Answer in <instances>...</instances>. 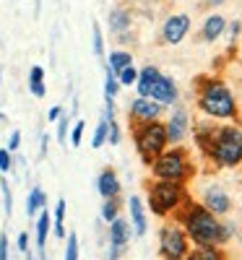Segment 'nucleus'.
Here are the masks:
<instances>
[{
    "instance_id": "nucleus-1",
    "label": "nucleus",
    "mask_w": 242,
    "mask_h": 260,
    "mask_svg": "<svg viewBox=\"0 0 242 260\" xmlns=\"http://www.w3.org/2000/svg\"><path fill=\"white\" fill-rule=\"evenodd\" d=\"M193 89H195V107L201 110V115L214 117V120H224V122H232V125L239 122L242 115H239L237 96L224 78L195 76Z\"/></svg>"
},
{
    "instance_id": "nucleus-2",
    "label": "nucleus",
    "mask_w": 242,
    "mask_h": 260,
    "mask_svg": "<svg viewBox=\"0 0 242 260\" xmlns=\"http://www.w3.org/2000/svg\"><path fill=\"white\" fill-rule=\"evenodd\" d=\"M172 216L185 229L188 240L195 247H219V219L211 211H206L201 203H195L190 195Z\"/></svg>"
},
{
    "instance_id": "nucleus-3",
    "label": "nucleus",
    "mask_w": 242,
    "mask_h": 260,
    "mask_svg": "<svg viewBox=\"0 0 242 260\" xmlns=\"http://www.w3.org/2000/svg\"><path fill=\"white\" fill-rule=\"evenodd\" d=\"M206 159L216 169H237L242 167V127L239 125H216L214 141L206 151Z\"/></svg>"
},
{
    "instance_id": "nucleus-4",
    "label": "nucleus",
    "mask_w": 242,
    "mask_h": 260,
    "mask_svg": "<svg viewBox=\"0 0 242 260\" xmlns=\"http://www.w3.org/2000/svg\"><path fill=\"white\" fill-rule=\"evenodd\" d=\"M130 136H133V146L146 167H151L164 151L169 148L167 141V127L162 120L157 122H130Z\"/></svg>"
},
{
    "instance_id": "nucleus-5",
    "label": "nucleus",
    "mask_w": 242,
    "mask_h": 260,
    "mask_svg": "<svg viewBox=\"0 0 242 260\" xmlns=\"http://www.w3.org/2000/svg\"><path fill=\"white\" fill-rule=\"evenodd\" d=\"M148 169H151V177L154 180L180 182V185L190 182L193 175H195V164L190 161L188 148H183V146H169Z\"/></svg>"
},
{
    "instance_id": "nucleus-6",
    "label": "nucleus",
    "mask_w": 242,
    "mask_h": 260,
    "mask_svg": "<svg viewBox=\"0 0 242 260\" xmlns=\"http://www.w3.org/2000/svg\"><path fill=\"white\" fill-rule=\"evenodd\" d=\"M188 198V190L180 182H164V180H148L146 185V206L154 216H172Z\"/></svg>"
},
{
    "instance_id": "nucleus-7",
    "label": "nucleus",
    "mask_w": 242,
    "mask_h": 260,
    "mask_svg": "<svg viewBox=\"0 0 242 260\" xmlns=\"http://www.w3.org/2000/svg\"><path fill=\"white\" fill-rule=\"evenodd\" d=\"M190 252V240L180 224H164L159 229V255L164 260H185Z\"/></svg>"
},
{
    "instance_id": "nucleus-8",
    "label": "nucleus",
    "mask_w": 242,
    "mask_h": 260,
    "mask_svg": "<svg viewBox=\"0 0 242 260\" xmlns=\"http://www.w3.org/2000/svg\"><path fill=\"white\" fill-rule=\"evenodd\" d=\"M130 237H133V226L130 221H125L123 216L109 224V250H107V260H120L128 250V242Z\"/></svg>"
},
{
    "instance_id": "nucleus-9",
    "label": "nucleus",
    "mask_w": 242,
    "mask_h": 260,
    "mask_svg": "<svg viewBox=\"0 0 242 260\" xmlns=\"http://www.w3.org/2000/svg\"><path fill=\"white\" fill-rule=\"evenodd\" d=\"M164 127H167V141H169V146H183V141H185L188 133H190V112L185 110V107L174 104L172 112H169V117H167V122H164Z\"/></svg>"
},
{
    "instance_id": "nucleus-10",
    "label": "nucleus",
    "mask_w": 242,
    "mask_h": 260,
    "mask_svg": "<svg viewBox=\"0 0 242 260\" xmlns=\"http://www.w3.org/2000/svg\"><path fill=\"white\" fill-rule=\"evenodd\" d=\"M190 26L193 21L188 13H172L164 18L162 24V42L164 45H180V42H185V37L190 34Z\"/></svg>"
},
{
    "instance_id": "nucleus-11",
    "label": "nucleus",
    "mask_w": 242,
    "mask_h": 260,
    "mask_svg": "<svg viewBox=\"0 0 242 260\" xmlns=\"http://www.w3.org/2000/svg\"><path fill=\"white\" fill-rule=\"evenodd\" d=\"M201 206L206 211H211L219 219V216H227L232 211V198H229V192L222 185H208L203 190V195H201Z\"/></svg>"
},
{
    "instance_id": "nucleus-12",
    "label": "nucleus",
    "mask_w": 242,
    "mask_h": 260,
    "mask_svg": "<svg viewBox=\"0 0 242 260\" xmlns=\"http://www.w3.org/2000/svg\"><path fill=\"white\" fill-rule=\"evenodd\" d=\"M162 115H164V107L157 104L154 99H143V96H136L128 107L130 122H157Z\"/></svg>"
},
{
    "instance_id": "nucleus-13",
    "label": "nucleus",
    "mask_w": 242,
    "mask_h": 260,
    "mask_svg": "<svg viewBox=\"0 0 242 260\" xmlns=\"http://www.w3.org/2000/svg\"><path fill=\"white\" fill-rule=\"evenodd\" d=\"M148 99H154V102L162 104V107H174V104H177V99H180V89H177V83H174V78L162 73L157 78V83L151 86Z\"/></svg>"
},
{
    "instance_id": "nucleus-14",
    "label": "nucleus",
    "mask_w": 242,
    "mask_h": 260,
    "mask_svg": "<svg viewBox=\"0 0 242 260\" xmlns=\"http://www.w3.org/2000/svg\"><path fill=\"white\" fill-rule=\"evenodd\" d=\"M120 177H117V172L112 167H107L99 172V177H97V192L102 195L104 201H112V198H120Z\"/></svg>"
},
{
    "instance_id": "nucleus-15",
    "label": "nucleus",
    "mask_w": 242,
    "mask_h": 260,
    "mask_svg": "<svg viewBox=\"0 0 242 260\" xmlns=\"http://www.w3.org/2000/svg\"><path fill=\"white\" fill-rule=\"evenodd\" d=\"M128 208H130V226H133V234L143 237L148 232V219H146V206L141 201V195H130Z\"/></svg>"
},
{
    "instance_id": "nucleus-16",
    "label": "nucleus",
    "mask_w": 242,
    "mask_h": 260,
    "mask_svg": "<svg viewBox=\"0 0 242 260\" xmlns=\"http://www.w3.org/2000/svg\"><path fill=\"white\" fill-rule=\"evenodd\" d=\"M50 229H52V213L42 208V211H39V219L34 221V245H37L39 260H47V257H45V245H47Z\"/></svg>"
},
{
    "instance_id": "nucleus-17",
    "label": "nucleus",
    "mask_w": 242,
    "mask_h": 260,
    "mask_svg": "<svg viewBox=\"0 0 242 260\" xmlns=\"http://www.w3.org/2000/svg\"><path fill=\"white\" fill-rule=\"evenodd\" d=\"M227 31V18L222 13H208L203 18V24H201V39L203 42H216V39H222Z\"/></svg>"
},
{
    "instance_id": "nucleus-18",
    "label": "nucleus",
    "mask_w": 242,
    "mask_h": 260,
    "mask_svg": "<svg viewBox=\"0 0 242 260\" xmlns=\"http://www.w3.org/2000/svg\"><path fill=\"white\" fill-rule=\"evenodd\" d=\"M107 24H109V31L120 37V34L130 31V26H133V13L128 8H112L107 16Z\"/></svg>"
},
{
    "instance_id": "nucleus-19",
    "label": "nucleus",
    "mask_w": 242,
    "mask_h": 260,
    "mask_svg": "<svg viewBox=\"0 0 242 260\" xmlns=\"http://www.w3.org/2000/svg\"><path fill=\"white\" fill-rule=\"evenodd\" d=\"M159 76H162V71L157 68V65H143V68L138 71V81H136V91H138V96L148 99L151 86L157 83V78H159Z\"/></svg>"
},
{
    "instance_id": "nucleus-20",
    "label": "nucleus",
    "mask_w": 242,
    "mask_h": 260,
    "mask_svg": "<svg viewBox=\"0 0 242 260\" xmlns=\"http://www.w3.org/2000/svg\"><path fill=\"white\" fill-rule=\"evenodd\" d=\"M128 65H133V52L130 50H112L107 55V68L112 71L115 76H120Z\"/></svg>"
},
{
    "instance_id": "nucleus-21",
    "label": "nucleus",
    "mask_w": 242,
    "mask_h": 260,
    "mask_svg": "<svg viewBox=\"0 0 242 260\" xmlns=\"http://www.w3.org/2000/svg\"><path fill=\"white\" fill-rule=\"evenodd\" d=\"M65 211H68V203H65V198H57L55 211H52V232H55L57 240L68 237V232H65Z\"/></svg>"
},
{
    "instance_id": "nucleus-22",
    "label": "nucleus",
    "mask_w": 242,
    "mask_h": 260,
    "mask_svg": "<svg viewBox=\"0 0 242 260\" xmlns=\"http://www.w3.org/2000/svg\"><path fill=\"white\" fill-rule=\"evenodd\" d=\"M29 91L32 96L42 99L47 94V86H45V68L42 65H32V71H29Z\"/></svg>"
},
{
    "instance_id": "nucleus-23",
    "label": "nucleus",
    "mask_w": 242,
    "mask_h": 260,
    "mask_svg": "<svg viewBox=\"0 0 242 260\" xmlns=\"http://www.w3.org/2000/svg\"><path fill=\"white\" fill-rule=\"evenodd\" d=\"M47 206V192L42 190V187H32L29 190V198H26V216H37V211H42Z\"/></svg>"
},
{
    "instance_id": "nucleus-24",
    "label": "nucleus",
    "mask_w": 242,
    "mask_h": 260,
    "mask_svg": "<svg viewBox=\"0 0 242 260\" xmlns=\"http://www.w3.org/2000/svg\"><path fill=\"white\" fill-rule=\"evenodd\" d=\"M185 260H227L222 247H193Z\"/></svg>"
},
{
    "instance_id": "nucleus-25",
    "label": "nucleus",
    "mask_w": 242,
    "mask_h": 260,
    "mask_svg": "<svg viewBox=\"0 0 242 260\" xmlns=\"http://www.w3.org/2000/svg\"><path fill=\"white\" fill-rule=\"evenodd\" d=\"M117 91H120V81H117V76L109 71V68H104V102H115Z\"/></svg>"
},
{
    "instance_id": "nucleus-26",
    "label": "nucleus",
    "mask_w": 242,
    "mask_h": 260,
    "mask_svg": "<svg viewBox=\"0 0 242 260\" xmlns=\"http://www.w3.org/2000/svg\"><path fill=\"white\" fill-rule=\"evenodd\" d=\"M120 208H123V201L120 198H112V201H104L102 203V221L112 224L117 216H120Z\"/></svg>"
},
{
    "instance_id": "nucleus-27",
    "label": "nucleus",
    "mask_w": 242,
    "mask_h": 260,
    "mask_svg": "<svg viewBox=\"0 0 242 260\" xmlns=\"http://www.w3.org/2000/svg\"><path fill=\"white\" fill-rule=\"evenodd\" d=\"M107 133H109V117L102 115V120L97 122V130H94V138H92V148H102L107 143Z\"/></svg>"
},
{
    "instance_id": "nucleus-28",
    "label": "nucleus",
    "mask_w": 242,
    "mask_h": 260,
    "mask_svg": "<svg viewBox=\"0 0 242 260\" xmlns=\"http://www.w3.org/2000/svg\"><path fill=\"white\" fill-rule=\"evenodd\" d=\"M92 50H94V55H97L99 60L104 57V37H102L99 21H94V24H92Z\"/></svg>"
},
{
    "instance_id": "nucleus-29",
    "label": "nucleus",
    "mask_w": 242,
    "mask_h": 260,
    "mask_svg": "<svg viewBox=\"0 0 242 260\" xmlns=\"http://www.w3.org/2000/svg\"><path fill=\"white\" fill-rule=\"evenodd\" d=\"M73 120H76V117H65V115L57 120V133H55V138H57L60 146H63V143H68V138H71V127H73L71 122H73Z\"/></svg>"
},
{
    "instance_id": "nucleus-30",
    "label": "nucleus",
    "mask_w": 242,
    "mask_h": 260,
    "mask_svg": "<svg viewBox=\"0 0 242 260\" xmlns=\"http://www.w3.org/2000/svg\"><path fill=\"white\" fill-rule=\"evenodd\" d=\"M0 195H3V211H6V216H11L13 213V192H11V185H8L6 177H0Z\"/></svg>"
},
{
    "instance_id": "nucleus-31",
    "label": "nucleus",
    "mask_w": 242,
    "mask_h": 260,
    "mask_svg": "<svg viewBox=\"0 0 242 260\" xmlns=\"http://www.w3.org/2000/svg\"><path fill=\"white\" fill-rule=\"evenodd\" d=\"M63 260H78V234L76 232H68V237H65V257Z\"/></svg>"
},
{
    "instance_id": "nucleus-32",
    "label": "nucleus",
    "mask_w": 242,
    "mask_h": 260,
    "mask_svg": "<svg viewBox=\"0 0 242 260\" xmlns=\"http://www.w3.org/2000/svg\"><path fill=\"white\" fill-rule=\"evenodd\" d=\"M237 234V226H234V221H219V247L222 245H227L232 237Z\"/></svg>"
},
{
    "instance_id": "nucleus-33",
    "label": "nucleus",
    "mask_w": 242,
    "mask_h": 260,
    "mask_svg": "<svg viewBox=\"0 0 242 260\" xmlns=\"http://www.w3.org/2000/svg\"><path fill=\"white\" fill-rule=\"evenodd\" d=\"M224 34H227V39H229V45L234 47L237 39L242 37V21H237V18H234V21H227V31H224Z\"/></svg>"
},
{
    "instance_id": "nucleus-34",
    "label": "nucleus",
    "mask_w": 242,
    "mask_h": 260,
    "mask_svg": "<svg viewBox=\"0 0 242 260\" xmlns=\"http://www.w3.org/2000/svg\"><path fill=\"white\" fill-rule=\"evenodd\" d=\"M117 81H120V86H136V81H138V68H136V65H128V68L117 76Z\"/></svg>"
},
{
    "instance_id": "nucleus-35",
    "label": "nucleus",
    "mask_w": 242,
    "mask_h": 260,
    "mask_svg": "<svg viewBox=\"0 0 242 260\" xmlns=\"http://www.w3.org/2000/svg\"><path fill=\"white\" fill-rule=\"evenodd\" d=\"M83 130H86V122H83V120H73L71 138H68V143H71L73 148H78V146H81V136H83Z\"/></svg>"
},
{
    "instance_id": "nucleus-36",
    "label": "nucleus",
    "mask_w": 242,
    "mask_h": 260,
    "mask_svg": "<svg viewBox=\"0 0 242 260\" xmlns=\"http://www.w3.org/2000/svg\"><path fill=\"white\" fill-rule=\"evenodd\" d=\"M123 141V133H120V125L117 120H109V133H107V143H112V146H120Z\"/></svg>"
},
{
    "instance_id": "nucleus-37",
    "label": "nucleus",
    "mask_w": 242,
    "mask_h": 260,
    "mask_svg": "<svg viewBox=\"0 0 242 260\" xmlns=\"http://www.w3.org/2000/svg\"><path fill=\"white\" fill-rule=\"evenodd\" d=\"M13 169V156L8 148H0V172H11Z\"/></svg>"
},
{
    "instance_id": "nucleus-38",
    "label": "nucleus",
    "mask_w": 242,
    "mask_h": 260,
    "mask_svg": "<svg viewBox=\"0 0 242 260\" xmlns=\"http://www.w3.org/2000/svg\"><path fill=\"white\" fill-rule=\"evenodd\" d=\"M16 247H18V252H29V234L26 232H18V240H16Z\"/></svg>"
},
{
    "instance_id": "nucleus-39",
    "label": "nucleus",
    "mask_w": 242,
    "mask_h": 260,
    "mask_svg": "<svg viewBox=\"0 0 242 260\" xmlns=\"http://www.w3.org/2000/svg\"><path fill=\"white\" fill-rule=\"evenodd\" d=\"M18 146H21V130H13L11 138H8V146H6V148L13 154V151H18Z\"/></svg>"
},
{
    "instance_id": "nucleus-40",
    "label": "nucleus",
    "mask_w": 242,
    "mask_h": 260,
    "mask_svg": "<svg viewBox=\"0 0 242 260\" xmlns=\"http://www.w3.org/2000/svg\"><path fill=\"white\" fill-rule=\"evenodd\" d=\"M8 234L6 232H0V260H8Z\"/></svg>"
},
{
    "instance_id": "nucleus-41",
    "label": "nucleus",
    "mask_w": 242,
    "mask_h": 260,
    "mask_svg": "<svg viewBox=\"0 0 242 260\" xmlns=\"http://www.w3.org/2000/svg\"><path fill=\"white\" fill-rule=\"evenodd\" d=\"M63 115H65V112H63V107H60V104H55L52 110L47 112V120H50V122H57V120H60Z\"/></svg>"
},
{
    "instance_id": "nucleus-42",
    "label": "nucleus",
    "mask_w": 242,
    "mask_h": 260,
    "mask_svg": "<svg viewBox=\"0 0 242 260\" xmlns=\"http://www.w3.org/2000/svg\"><path fill=\"white\" fill-rule=\"evenodd\" d=\"M47 146H50V136L42 133V138H39V156H42V159L47 156Z\"/></svg>"
},
{
    "instance_id": "nucleus-43",
    "label": "nucleus",
    "mask_w": 242,
    "mask_h": 260,
    "mask_svg": "<svg viewBox=\"0 0 242 260\" xmlns=\"http://www.w3.org/2000/svg\"><path fill=\"white\" fill-rule=\"evenodd\" d=\"M227 0H203V8H216V6H224Z\"/></svg>"
},
{
    "instance_id": "nucleus-44",
    "label": "nucleus",
    "mask_w": 242,
    "mask_h": 260,
    "mask_svg": "<svg viewBox=\"0 0 242 260\" xmlns=\"http://www.w3.org/2000/svg\"><path fill=\"white\" fill-rule=\"evenodd\" d=\"M237 104H239V115H242V96H239V99H237Z\"/></svg>"
},
{
    "instance_id": "nucleus-45",
    "label": "nucleus",
    "mask_w": 242,
    "mask_h": 260,
    "mask_svg": "<svg viewBox=\"0 0 242 260\" xmlns=\"http://www.w3.org/2000/svg\"><path fill=\"white\" fill-rule=\"evenodd\" d=\"M6 120H8V117H6V115H3V112H0V122H6Z\"/></svg>"
},
{
    "instance_id": "nucleus-46",
    "label": "nucleus",
    "mask_w": 242,
    "mask_h": 260,
    "mask_svg": "<svg viewBox=\"0 0 242 260\" xmlns=\"http://www.w3.org/2000/svg\"><path fill=\"white\" fill-rule=\"evenodd\" d=\"M26 260H34V255H32V252H26Z\"/></svg>"
}]
</instances>
